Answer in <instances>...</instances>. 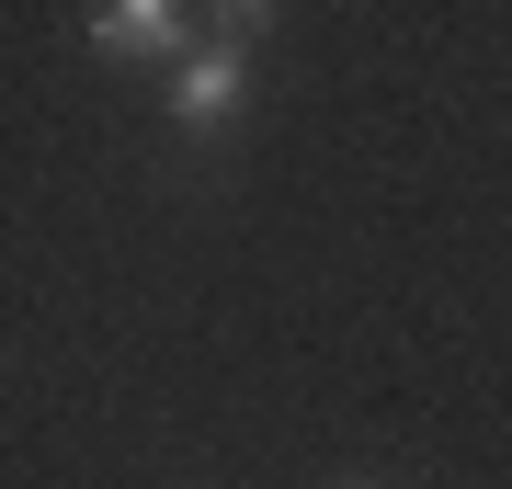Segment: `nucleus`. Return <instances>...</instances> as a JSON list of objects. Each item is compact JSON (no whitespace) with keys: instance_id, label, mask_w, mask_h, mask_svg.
Wrapping results in <instances>:
<instances>
[{"instance_id":"1","label":"nucleus","mask_w":512,"mask_h":489,"mask_svg":"<svg viewBox=\"0 0 512 489\" xmlns=\"http://www.w3.org/2000/svg\"><path fill=\"white\" fill-rule=\"evenodd\" d=\"M251 103V46H228V35H205L183 69H171V126H194V137H217L228 114Z\"/></svg>"},{"instance_id":"2","label":"nucleus","mask_w":512,"mask_h":489,"mask_svg":"<svg viewBox=\"0 0 512 489\" xmlns=\"http://www.w3.org/2000/svg\"><path fill=\"white\" fill-rule=\"evenodd\" d=\"M92 46H103V57H171V69H183L205 35L171 12V0H103V12H92Z\"/></svg>"}]
</instances>
